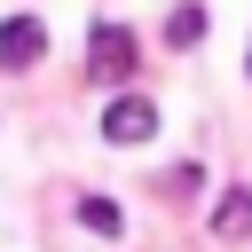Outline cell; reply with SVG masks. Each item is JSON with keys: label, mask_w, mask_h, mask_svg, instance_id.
Listing matches in <instances>:
<instances>
[{"label": "cell", "mask_w": 252, "mask_h": 252, "mask_svg": "<svg viewBox=\"0 0 252 252\" xmlns=\"http://www.w3.org/2000/svg\"><path fill=\"white\" fill-rule=\"evenodd\" d=\"M150 134H158V102H150V94H118V102L102 110V142H118V150H126V142H150Z\"/></svg>", "instance_id": "1"}, {"label": "cell", "mask_w": 252, "mask_h": 252, "mask_svg": "<svg viewBox=\"0 0 252 252\" xmlns=\"http://www.w3.org/2000/svg\"><path fill=\"white\" fill-rule=\"evenodd\" d=\"M87 55H94V63H87L94 79H126V71H134V32H118V24H94Z\"/></svg>", "instance_id": "2"}, {"label": "cell", "mask_w": 252, "mask_h": 252, "mask_svg": "<svg viewBox=\"0 0 252 252\" xmlns=\"http://www.w3.org/2000/svg\"><path fill=\"white\" fill-rule=\"evenodd\" d=\"M39 55H47L39 16H8V24H0V71H24V63H39Z\"/></svg>", "instance_id": "3"}, {"label": "cell", "mask_w": 252, "mask_h": 252, "mask_svg": "<svg viewBox=\"0 0 252 252\" xmlns=\"http://www.w3.org/2000/svg\"><path fill=\"white\" fill-rule=\"evenodd\" d=\"M79 228H94V236H126V213H118L110 197H79Z\"/></svg>", "instance_id": "4"}, {"label": "cell", "mask_w": 252, "mask_h": 252, "mask_svg": "<svg viewBox=\"0 0 252 252\" xmlns=\"http://www.w3.org/2000/svg\"><path fill=\"white\" fill-rule=\"evenodd\" d=\"M213 228H220V236H244V228H252V189H228L220 213H213Z\"/></svg>", "instance_id": "5"}, {"label": "cell", "mask_w": 252, "mask_h": 252, "mask_svg": "<svg viewBox=\"0 0 252 252\" xmlns=\"http://www.w3.org/2000/svg\"><path fill=\"white\" fill-rule=\"evenodd\" d=\"M165 39H173V47H197V39H205V8H173V16H165Z\"/></svg>", "instance_id": "6"}]
</instances>
